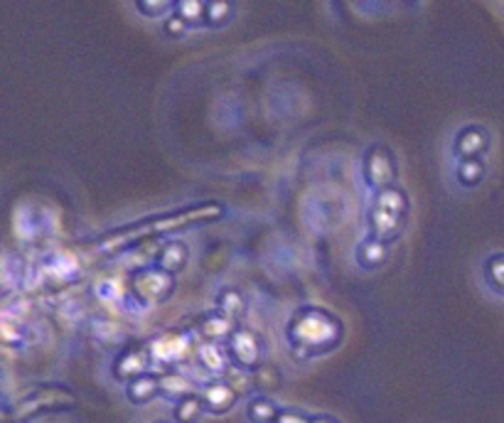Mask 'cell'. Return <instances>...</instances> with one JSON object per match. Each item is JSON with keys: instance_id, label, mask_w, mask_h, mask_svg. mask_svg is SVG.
Listing matches in <instances>:
<instances>
[{"instance_id": "6da1fadb", "label": "cell", "mask_w": 504, "mask_h": 423, "mask_svg": "<svg viewBox=\"0 0 504 423\" xmlns=\"http://www.w3.org/2000/svg\"><path fill=\"white\" fill-rule=\"evenodd\" d=\"M224 216V207L219 202H202V205H188L172 209V212H163V215H153L143 222H133V224H123L119 229L104 232L99 239H94L91 246L101 251V254H116V251H126L139 241L153 239V236H168L180 229H189V226L209 224Z\"/></svg>"}, {"instance_id": "7a4b0ae2", "label": "cell", "mask_w": 504, "mask_h": 423, "mask_svg": "<svg viewBox=\"0 0 504 423\" xmlns=\"http://www.w3.org/2000/svg\"><path fill=\"white\" fill-rule=\"evenodd\" d=\"M345 325L335 313L320 305H300L286 323L288 352L296 362L325 357L342 344Z\"/></svg>"}, {"instance_id": "3957f363", "label": "cell", "mask_w": 504, "mask_h": 423, "mask_svg": "<svg viewBox=\"0 0 504 423\" xmlns=\"http://www.w3.org/2000/svg\"><path fill=\"white\" fill-rule=\"evenodd\" d=\"M408 207H411L408 195L399 185L374 192V199L369 205V232H372V236L389 246L394 244L404 232Z\"/></svg>"}, {"instance_id": "277c9868", "label": "cell", "mask_w": 504, "mask_h": 423, "mask_svg": "<svg viewBox=\"0 0 504 423\" xmlns=\"http://www.w3.org/2000/svg\"><path fill=\"white\" fill-rule=\"evenodd\" d=\"M74 406H77V393L71 389L62 386V384H42L13 403L5 411V423H25L42 413L64 411V409H74Z\"/></svg>"}, {"instance_id": "5b68a950", "label": "cell", "mask_w": 504, "mask_h": 423, "mask_svg": "<svg viewBox=\"0 0 504 423\" xmlns=\"http://www.w3.org/2000/svg\"><path fill=\"white\" fill-rule=\"evenodd\" d=\"M199 340L192 330H165V333L150 337L148 347L153 354V367H158V372L178 369L189 360H195Z\"/></svg>"}, {"instance_id": "8992f818", "label": "cell", "mask_w": 504, "mask_h": 423, "mask_svg": "<svg viewBox=\"0 0 504 423\" xmlns=\"http://www.w3.org/2000/svg\"><path fill=\"white\" fill-rule=\"evenodd\" d=\"M175 275L160 271L158 266H143V268H136L130 274L129 288H130V298L136 300L143 308H153V305L165 303L170 295L175 293Z\"/></svg>"}, {"instance_id": "52a82bcc", "label": "cell", "mask_w": 504, "mask_h": 423, "mask_svg": "<svg viewBox=\"0 0 504 423\" xmlns=\"http://www.w3.org/2000/svg\"><path fill=\"white\" fill-rule=\"evenodd\" d=\"M362 177H365L366 187L374 192L396 187L399 165H396L394 150L384 143H374V146L366 148L365 157H362Z\"/></svg>"}, {"instance_id": "ba28073f", "label": "cell", "mask_w": 504, "mask_h": 423, "mask_svg": "<svg viewBox=\"0 0 504 423\" xmlns=\"http://www.w3.org/2000/svg\"><path fill=\"white\" fill-rule=\"evenodd\" d=\"M224 347H227L231 364H239V367L251 369V372L266 360V344H264V337H261L254 327H247V325H239Z\"/></svg>"}, {"instance_id": "9c48e42d", "label": "cell", "mask_w": 504, "mask_h": 423, "mask_svg": "<svg viewBox=\"0 0 504 423\" xmlns=\"http://www.w3.org/2000/svg\"><path fill=\"white\" fill-rule=\"evenodd\" d=\"M150 367H153V354H150L148 340H140V343H129L121 347L111 362V374L116 382L129 384L139 379L140 374L153 372Z\"/></svg>"}, {"instance_id": "30bf717a", "label": "cell", "mask_w": 504, "mask_h": 423, "mask_svg": "<svg viewBox=\"0 0 504 423\" xmlns=\"http://www.w3.org/2000/svg\"><path fill=\"white\" fill-rule=\"evenodd\" d=\"M241 323H234L231 317H227L224 313H219L217 308L214 310H209V313H202L197 315L195 320H192V333L197 337L199 343H214V344H227L231 333L237 330Z\"/></svg>"}, {"instance_id": "8fae6325", "label": "cell", "mask_w": 504, "mask_h": 423, "mask_svg": "<svg viewBox=\"0 0 504 423\" xmlns=\"http://www.w3.org/2000/svg\"><path fill=\"white\" fill-rule=\"evenodd\" d=\"M38 268H40V275L52 288H67V285L74 283L81 274L80 261L71 254H64V251L47 254L40 264H38Z\"/></svg>"}, {"instance_id": "7c38bea8", "label": "cell", "mask_w": 504, "mask_h": 423, "mask_svg": "<svg viewBox=\"0 0 504 423\" xmlns=\"http://www.w3.org/2000/svg\"><path fill=\"white\" fill-rule=\"evenodd\" d=\"M490 148V133L487 128L470 123L463 126L453 138V153L460 160H470V157H483Z\"/></svg>"}, {"instance_id": "4fadbf2b", "label": "cell", "mask_w": 504, "mask_h": 423, "mask_svg": "<svg viewBox=\"0 0 504 423\" xmlns=\"http://www.w3.org/2000/svg\"><path fill=\"white\" fill-rule=\"evenodd\" d=\"M199 396L205 402V411L214 413V416H224L229 413L239 402V393L229 386L224 379H209L202 389H199Z\"/></svg>"}, {"instance_id": "5bb4252c", "label": "cell", "mask_w": 504, "mask_h": 423, "mask_svg": "<svg viewBox=\"0 0 504 423\" xmlns=\"http://www.w3.org/2000/svg\"><path fill=\"white\" fill-rule=\"evenodd\" d=\"M195 362L205 374H209L212 379H222L227 369L231 367L229 352L224 344L214 343H199L197 352H195Z\"/></svg>"}, {"instance_id": "9a60e30c", "label": "cell", "mask_w": 504, "mask_h": 423, "mask_svg": "<svg viewBox=\"0 0 504 423\" xmlns=\"http://www.w3.org/2000/svg\"><path fill=\"white\" fill-rule=\"evenodd\" d=\"M189 264V246L182 239H168L155 254V266L170 275H178Z\"/></svg>"}, {"instance_id": "2e32d148", "label": "cell", "mask_w": 504, "mask_h": 423, "mask_svg": "<svg viewBox=\"0 0 504 423\" xmlns=\"http://www.w3.org/2000/svg\"><path fill=\"white\" fill-rule=\"evenodd\" d=\"M160 396V374L158 372H146L140 374L139 379L126 384V399L133 406H146L153 399Z\"/></svg>"}, {"instance_id": "e0dca14e", "label": "cell", "mask_w": 504, "mask_h": 423, "mask_svg": "<svg viewBox=\"0 0 504 423\" xmlns=\"http://www.w3.org/2000/svg\"><path fill=\"white\" fill-rule=\"evenodd\" d=\"M355 258H357V264L362 266L365 271L382 268V266L386 264V258H389V244L379 241V239H374V236H366V239H362V241L357 244Z\"/></svg>"}, {"instance_id": "ac0fdd59", "label": "cell", "mask_w": 504, "mask_h": 423, "mask_svg": "<svg viewBox=\"0 0 504 423\" xmlns=\"http://www.w3.org/2000/svg\"><path fill=\"white\" fill-rule=\"evenodd\" d=\"M214 308H217L219 313H224L227 317H231L234 323H241V317H244L248 310V300L247 295L241 293L237 285H224V288H219Z\"/></svg>"}, {"instance_id": "d6986e66", "label": "cell", "mask_w": 504, "mask_h": 423, "mask_svg": "<svg viewBox=\"0 0 504 423\" xmlns=\"http://www.w3.org/2000/svg\"><path fill=\"white\" fill-rule=\"evenodd\" d=\"M158 374H160V396H165V399L180 402L182 396L199 392L197 386H195V382L189 379L188 374L180 372V369H168V372H158Z\"/></svg>"}, {"instance_id": "ffe728a7", "label": "cell", "mask_w": 504, "mask_h": 423, "mask_svg": "<svg viewBox=\"0 0 504 423\" xmlns=\"http://www.w3.org/2000/svg\"><path fill=\"white\" fill-rule=\"evenodd\" d=\"M254 386H256V393H264V396L281 392L283 389V369L276 362L264 360L254 369Z\"/></svg>"}, {"instance_id": "44dd1931", "label": "cell", "mask_w": 504, "mask_h": 423, "mask_svg": "<svg viewBox=\"0 0 504 423\" xmlns=\"http://www.w3.org/2000/svg\"><path fill=\"white\" fill-rule=\"evenodd\" d=\"M281 409L283 406H278L271 396L254 393V396H248L247 402V419L248 423H276Z\"/></svg>"}, {"instance_id": "7402d4cb", "label": "cell", "mask_w": 504, "mask_h": 423, "mask_svg": "<svg viewBox=\"0 0 504 423\" xmlns=\"http://www.w3.org/2000/svg\"><path fill=\"white\" fill-rule=\"evenodd\" d=\"M202 413H205V402H202L199 392L182 396V399L175 402V406H172V419H175V423H197V419Z\"/></svg>"}, {"instance_id": "603a6c76", "label": "cell", "mask_w": 504, "mask_h": 423, "mask_svg": "<svg viewBox=\"0 0 504 423\" xmlns=\"http://www.w3.org/2000/svg\"><path fill=\"white\" fill-rule=\"evenodd\" d=\"M487 175V165L483 157H470V160H458L455 177L463 187H477Z\"/></svg>"}, {"instance_id": "cb8c5ba5", "label": "cell", "mask_w": 504, "mask_h": 423, "mask_svg": "<svg viewBox=\"0 0 504 423\" xmlns=\"http://www.w3.org/2000/svg\"><path fill=\"white\" fill-rule=\"evenodd\" d=\"M222 379H224V382L239 393V399H241V396H248V393H251V396L256 393V386H254V372H251V369H244V367H239V364H231Z\"/></svg>"}, {"instance_id": "d4e9b609", "label": "cell", "mask_w": 504, "mask_h": 423, "mask_svg": "<svg viewBox=\"0 0 504 423\" xmlns=\"http://www.w3.org/2000/svg\"><path fill=\"white\" fill-rule=\"evenodd\" d=\"M175 13L188 22L189 28H192V25H205L207 3H199V0H182V3H175Z\"/></svg>"}, {"instance_id": "484cf974", "label": "cell", "mask_w": 504, "mask_h": 423, "mask_svg": "<svg viewBox=\"0 0 504 423\" xmlns=\"http://www.w3.org/2000/svg\"><path fill=\"white\" fill-rule=\"evenodd\" d=\"M484 278L497 293H504V254H492L484 261Z\"/></svg>"}, {"instance_id": "4316f807", "label": "cell", "mask_w": 504, "mask_h": 423, "mask_svg": "<svg viewBox=\"0 0 504 423\" xmlns=\"http://www.w3.org/2000/svg\"><path fill=\"white\" fill-rule=\"evenodd\" d=\"M231 13H234V5H229L224 0H212L207 3V15H205V25L209 28H222L231 20Z\"/></svg>"}, {"instance_id": "83f0119b", "label": "cell", "mask_w": 504, "mask_h": 423, "mask_svg": "<svg viewBox=\"0 0 504 423\" xmlns=\"http://www.w3.org/2000/svg\"><path fill=\"white\" fill-rule=\"evenodd\" d=\"M0 333H3V343L8 344H22L25 340V330H22V325L13 323V320H3L0 323Z\"/></svg>"}, {"instance_id": "f1b7e54d", "label": "cell", "mask_w": 504, "mask_h": 423, "mask_svg": "<svg viewBox=\"0 0 504 423\" xmlns=\"http://www.w3.org/2000/svg\"><path fill=\"white\" fill-rule=\"evenodd\" d=\"M136 10L143 13L146 18H163V15H172L175 3H136Z\"/></svg>"}, {"instance_id": "f546056e", "label": "cell", "mask_w": 504, "mask_h": 423, "mask_svg": "<svg viewBox=\"0 0 504 423\" xmlns=\"http://www.w3.org/2000/svg\"><path fill=\"white\" fill-rule=\"evenodd\" d=\"M276 423H313V416L300 409H281Z\"/></svg>"}, {"instance_id": "4dcf8cb0", "label": "cell", "mask_w": 504, "mask_h": 423, "mask_svg": "<svg viewBox=\"0 0 504 423\" xmlns=\"http://www.w3.org/2000/svg\"><path fill=\"white\" fill-rule=\"evenodd\" d=\"M188 28H189L188 22L180 18L175 10H172V15H170V18L165 20V32H168V35H182V32H185V30H188Z\"/></svg>"}, {"instance_id": "1f68e13d", "label": "cell", "mask_w": 504, "mask_h": 423, "mask_svg": "<svg viewBox=\"0 0 504 423\" xmlns=\"http://www.w3.org/2000/svg\"><path fill=\"white\" fill-rule=\"evenodd\" d=\"M97 293H99L101 298H113V295H119L116 281H101V283H97Z\"/></svg>"}, {"instance_id": "d6a6232c", "label": "cell", "mask_w": 504, "mask_h": 423, "mask_svg": "<svg viewBox=\"0 0 504 423\" xmlns=\"http://www.w3.org/2000/svg\"><path fill=\"white\" fill-rule=\"evenodd\" d=\"M313 423H342V421L335 419V416H330V413H315V416H313Z\"/></svg>"}, {"instance_id": "836d02e7", "label": "cell", "mask_w": 504, "mask_h": 423, "mask_svg": "<svg viewBox=\"0 0 504 423\" xmlns=\"http://www.w3.org/2000/svg\"><path fill=\"white\" fill-rule=\"evenodd\" d=\"M155 423H168V421H155Z\"/></svg>"}]
</instances>
